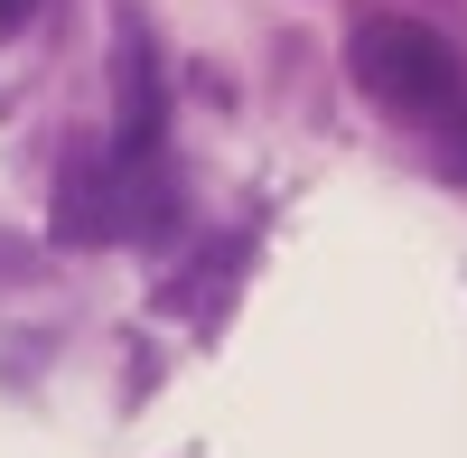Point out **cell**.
<instances>
[{"label": "cell", "instance_id": "cell-1", "mask_svg": "<svg viewBox=\"0 0 467 458\" xmlns=\"http://www.w3.org/2000/svg\"><path fill=\"white\" fill-rule=\"evenodd\" d=\"M356 85L393 112V122L411 131H431L440 150V178L467 187V57L449 47L440 28H420V19H365L356 28Z\"/></svg>", "mask_w": 467, "mask_h": 458}, {"label": "cell", "instance_id": "cell-2", "mask_svg": "<svg viewBox=\"0 0 467 458\" xmlns=\"http://www.w3.org/2000/svg\"><path fill=\"white\" fill-rule=\"evenodd\" d=\"M150 224H169V178H160V160L94 150V160L66 169V187H57V234H66V244H140Z\"/></svg>", "mask_w": 467, "mask_h": 458}, {"label": "cell", "instance_id": "cell-3", "mask_svg": "<svg viewBox=\"0 0 467 458\" xmlns=\"http://www.w3.org/2000/svg\"><path fill=\"white\" fill-rule=\"evenodd\" d=\"M28 10H37V0H0V37H10V28H19Z\"/></svg>", "mask_w": 467, "mask_h": 458}]
</instances>
